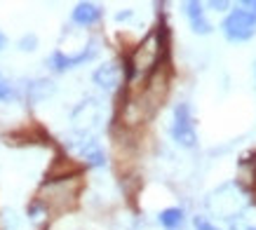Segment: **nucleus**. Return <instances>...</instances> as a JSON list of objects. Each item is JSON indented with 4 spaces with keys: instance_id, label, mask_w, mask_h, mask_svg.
<instances>
[{
    "instance_id": "obj_1",
    "label": "nucleus",
    "mask_w": 256,
    "mask_h": 230,
    "mask_svg": "<svg viewBox=\"0 0 256 230\" xmlns=\"http://www.w3.org/2000/svg\"><path fill=\"white\" fill-rule=\"evenodd\" d=\"M64 146L68 148L70 153L80 155L90 167H104L106 164V153L99 146V141L90 134V132H70L64 136Z\"/></svg>"
},
{
    "instance_id": "obj_2",
    "label": "nucleus",
    "mask_w": 256,
    "mask_h": 230,
    "mask_svg": "<svg viewBox=\"0 0 256 230\" xmlns=\"http://www.w3.org/2000/svg\"><path fill=\"white\" fill-rule=\"evenodd\" d=\"M170 132H172V138H174L181 148H195V146H198V132H195L190 104L181 101V104H176V106H174Z\"/></svg>"
},
{
    "instance_id": "obj_3",
    "label": "nucleus",
    "mask_w": 256,
    "mask_h": 230,
    "mask_svg": "<svg viewBox=\"0 0 256 230\" xmlns=\"http://www.w3.org/2000/svg\"><path fill=\"white\" fill-rule=\"evenodd\" d=\"M221 33L230 42H247L256 36V14L247 10H233L221 22Z\"/></svg>"
},
{
    "instance_id": "obj_4",
    "label": "nucleus",
    "mask_w": 256,
    "mask_h": 230,
    "mask_svg": "<svg viewBox=\"0 0 256 230\" xmlns=\"http://www.w3.org/2000/svg\"><path fill=\"white\" fill-rule=\"evenodd\" d=\"M96 54H99V42L92 38L87 42L85 50H80L78 54H66V52H62V50L52 52V56H50V68L56 70V73H66V70L76 68V66H82V64L92 62Z\"/></svg>"
},
{
    "instance_id": "obj_5",
    "label": "nucleus",
    "mask_w": 256,
    "mask_h": 230,
    "mask_svg": "<svg viewBox=\"0 0 256 230\" xmlns=\"http://www.w3.org/2000/svg\"><path fill=\"white\" fill-rule=\"evenodd\" d=\"M99 118H101V106L96 99H85L70 113V120L76 122L78 132H90V127H94L99 122Z\"/></svg>"
},
{
    "instance_id": "obj_6",
    "label": "nucleus",
    "mask_w": 256,
    "mask_h": 230,
    "mask_svg": "<svg viewBox=\"0 0 256 230\" xmlns=\"http://www.w3.org/2000/svg\"><path fill=\"white\" fill-rule=\"evenodd\" d=\"M92 80L101 90H116L120 80H122V68L116 62H106L92 73Z\"/></svg>"
},
{
    "instance_id": "obj_7",
    "label": "nucleus",
    "mask_w": 256,
    "mask_h": 230,
    "mask_svg": "<svg viewBox=\"0 0 256 230\" xmlns=\"http://www.w3.org/2000/svg\"><path fill=\"white\" fill-rule=\"evenodd\" d=\"M184 8H186V16H188V22H190V28H193L198 36H210L212 24H210V19L204 16L202 2H198V0H188Z\"/></svg>"
},
{
    "instance_id": "obj_8",
    "label": "nucleus",
    "mask_w": 256,
    "mask_h": 230,
    "mask_svg": "<svg viewBox=\"0 0 256 230\" xmlns=\"http://www.w3.org/2000/svg\"><path fill=\"white\" fill-rule=\"evenodd\" d=\"M101 8L99 5H94V2H78L76 8H73V14H70V19L78 24V26H92V24H96L101 19Z\"/></svg>"
},
{
    "instance_id": "obj_9",
    "label": "nucleus",
    "mask_w": 256,
    "mask_h": 230,
    "mask_svg": "<svg viewBox=\"0 0 256 230\" xmlns=\"http://www.w3.org/2000/svg\"><path fill=\"white\" fill-rule=\"evenodd\" d=\"M52 94H54V82L47 80V78L31 80V82L26 84V96H28L31 104H38V101L47 99V96H52Z\"/></svg>"
},
{
    "instance_id": "obj_10",
    "label": "nucleus",
    "mask_w": 256,
    "mask_h": 230,
    "mask_svg": "<svg viewBox=\"0 0 256 230\" xmlns=\"http://www.w3.org/2000/svg\"><path fill=\"white\" fill-rule=\"evenodd\" d=\"M158 221H160V226L167 230H176L184 226V221H186V212L181 207H167L162 209L160 214H158Z\"/></svg>"
},
{
    "instance_id": "obj_11",
    "label": "nucleus",
    "mask_w": 256,
    "mask_h": 230,
    "mask_svg": "<svg viewBox=\"0 0 256 230\" xmlns=\"http://www.w3.org/2000/svg\"><path fill=\"white\" fill-rule=\"evenodd\" d=\"M12 99H14V87H12L8 78L0 73V101H12Z\"/></svg>"
},
{
    "instance_id": "obj_12",
    "label": "nucleus",
    "mask_w": 256,
    "mask_h": 230,
    "mask_svg": "<svg viewBox=\"0 0 256 230\" xmlns=\"http://www.w3.org/2000/svg\"><path fill=\"white\" fill-rule=\"evenodd\" d=\"M36 45H38V38H36L33 33H28V36H24V38L19 40V50H24V52H33Z\"/></svg>"
},
{
    "instance_id": "obj_13",
    "label": "nucleus",
    "mask_w": 256,
    "mask_h": 230,
    "mask_svg": "<svg viewBox=\"0 0 256 230\" xmlns=\"http://www.w3.org/2000/svg\"><path fill=\"white\" fill-rule=\"evenodd\" d=\"M193 226H195V230H221V228H216L212 221H207V218H202V216H195L193 218Z\"/></svg>"
},
{
    "instance_id": "obj_14",
    "label": "nucleus",
    "mask_w": 256,
    "mask_h": 230,
    "mask_svg": "<svg viewBox=\"0 0 256 230\" xmlns=\"http://www.w3.org/2000/svg\"><path fill=\"white\" fill-rule=\"evenodd\" d=\"M210 8L216 10V12H221V10H228V8H230V2H226V0H212Z\"/></svg>"
},
{
    "instance_id": "obj_15",
    "label": "nucleus",
    "mask_w": 256,
    "mask_h": 230,
    "mask_svg": "<svg viewBox=\"0 0 256 230\" xmlns=\"http://www.w3.org/2000/svg\"><path fill=\"white\" fill-rule=\"evenodd\" d=\"M242 8L247 10V12H252V14H256V0H242L240 2Z\"/></svg>"
},
{
    "instance_id": "obj_16",
    "label": "nucleus",
    "mask_w": 256,
    "mask_h": 230,
    "mask_svg": "<svg viewBox=\"0 0 256 230\" xmlns=\"http://www.w3.org/2000/svg\"><path fill=\"white\" fill-rule=\"evenodd\" d=\"M5 47H8V36H5V33L0 31V52H2Z\"/></svg>"
},
{
    "instance_id": "obj_17",
    "label": "nucleus",
    "mask_w": 256,
    "mask_h": 230,
    "mask_svg": "<svg viewBox=\"0 0 256 230\" xmlns=\"http://www.w3.org/2000/svg\"><path fill=\"white\" fill-rule=\"evenodd\" d=\"M244 230H256V226H247V228H244Z\"/></svg>"
},
{
    "instance_id": "obj_18",
    "label": "nucleus",
    "mask_w": 256,
    "mask_h": 230,
    "mask_svg": "<svg viewBox=\"0 0 256 230\" xmlns=\"http://www.w3.org/2000/svg\"><path fill=\"white\" fill-rule=\"evenodd\" d=\"M254 70H256V68H254Z\"/></svg>"
}]
</instances>
